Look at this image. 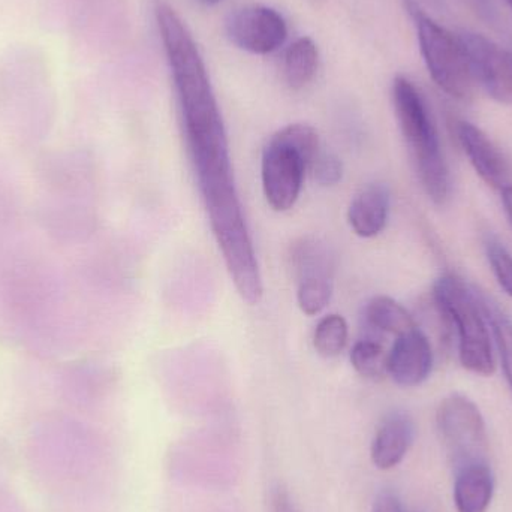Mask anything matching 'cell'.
Listing matches in <instances>:
<instances>
[{"label": "cell", "mask_w": 512, "mask_h": 512, "mask_svg": "<svg viewBox=\"0 0 512 512\" xmlns=\"http://www.w3.org/2000/svg\"><path fill=\"white\" fill-rule=\"evenodd\" d=\"M393 102L421 186L433 203L444 206L451 197V176L429 107L417 86L402 75L394 80Z\"/></svg>", "instance_id": "1"}, {"label": "cell", "mask_w": 512, "mask_h": 512, "mask_svg": "<svg viewBox=\"0 0 512 512\" xmlns=\"http://www.w3.org/2000/svg\"><path fill=\"white\" fill-rule=\"evenodd\" d=\"M433 300L439 315L456 330L460 364L475 375H493L495 354L478 291L459 277L444 274L433 286Z\"/></svg>", "instance_id": "2"}, {"label": "cell", "mask_w": 512, "mask_h": 512, "mask_svg": "<svg viewBox=\"0 0 512 512\" xmlns=\"http://www.w3.org/2000/svg\"><path fill=\"white\" fill-rule=\"evenodd\" d=\"M405 8L414 21L424 63L436 86L457 101H469L475 80L459 36L433 20L415 0H405Z\"/></svg>", "instance_id": "3"}, {"label": "cell", "mask_w": 512, "mask_h": 512, "mask_svg": "<svg viewBox=\"0 0 512 512\" xmlns=\"http://www.w3.org/2000/svg\"><path fill=\"white\" fill-rule=\"evenodd\" d=\"M439 435L457 469L487 462L489 436L478 406L462 394L445 397L436 411Z\"/></svg>", "instance_id": "4"}, {"label": "cell", "mask_w": 512, "mask_h": 512, "mask_svg": "<svg viewBox=\"0 0 512 512\" xmlns=\"http://www.w3.org/2000/svg\"><path fill=\"white\" fill-rule=\"evenodd\" d=\"M306 173L304 156L273 135L262 152L261 180L265 201L274 212H288L295 206Z\"/></svg>", "instance_id": "5"}, {"label": "cell", "mask_w": 512, "mask_h": 512, "mask_svg": "<svg viewBox=\"0 0 512 512\" xmlns=\"http://www.w3.org/2000/svg\"><path fill=\"white\" fill-rule=\"evenodd\" d=\"M475 83L499 104L512 105V53L487 36L463 30L459 35Z\"/></svg>", "instance_id": "6"}, {"label": "cell", "mask_w": 512, "mask_h": 512, "mask_svg": "<svg viewBox=\"0 0 512 512\" xmlns=\"http://www.w3.org/2000/svg\"><path fill=\"white\" fill-rule=\"evenodd\" d=\"M227 35L234 45L252 54H270L285 42L288 26L268 6H246L228 17Z\"/></svg>", "instance_id": "7"}, {"label": "cell", "mask_w": 512, "mask_h": 512, "mask_svg": "<svg viewBox=\"0 0 512 512\" xmlns=\"http://www.w3.org/2000/svg\"><path fill=\"white\" fill-rule=\"evenodd\" d=\"M433 351L423 331L414 328L397 337L388 352L387 375L400 387H418L429 378Z\"/></svg>", "instance_id": "8"}, {"label": "cell", "mask_w": 512, "mask_h": 512, "mask_svg": "<svg viewBox=\"0 0 512 512\" xmlns=\"http://www.w3.org/2000/svg\"><path fill=\"white\" fill-rule=\"evenodd\" d=\"M457 138L478 176L492 186L502 189L511 186V167L501 150L477 126L469 122L457 123Z\"/></svg>", "instance_id": "9"}, {"label": "cell", "mask_w": 512, "mask_h": 512, "mask_svg": "<svg viewBox=\"0 0 512 512\" xmlns=\"http://www.w3.org/2000/svg\"><path fill=\"white\" fill-rule=\"evenodd\" d=\"M414 423L403 412H393L384 418L376 430L370 448L373 465L381 471H390L403 462L412 442H414Z\"/></svg>", "instance_id": "10"}, {"label": "cell", "mask_w": 512, "mask_h": 512, "mask_svg": "<svg viewBox=\"0 0 512 512\" xmlns=\"http://www.w3.org/2000/svg\"><path fill=\"white\" fill-rule=\"evenodd\" d=\"M390 206V189L384 183L364 186L349 204V227L363 239L379 236L387 227Z\"/></svg>", "instance_id": "11"}, {"label": "cell", "mask_w": 512, "mask_h": 512, "mask_svg": "<svg viewBox=\"0 0 512 512\" xmlns=\"http://www.w3.org/2000/svg\"><path fill=\"white\" fill-rule=\"evenodd\" d=\"M495 493V478L489 463H471L457 469L454 504L457 512H486Z\"/></svg>", "instance_id": "12"}, {"label": "cell", "mask_w": 512, "mask_h": 512, "mask_svg": "<svg viewBox=\"0 0 512 512\" xmlns=\"http://www.w3.org/2000/svg\"><path fill=\"white\" fill-rule=\"evenodd\" d=\"M363 319L370 330L369 336L373 337L381 334L399 337L417 328L414 316L409 310L387 295L373 297L364 307Z\"/></svg>", "instance_id": "13"}, {"label": "cell", "mask_w": 512, "mask_h": 512, "mask_svg": "<svg viewBox=\"0 0 512 512\" xmlns=\"http://www.w3.org/2000/svg\"><path fill=\"white\" fill-rule=\"evenodd\" d=\"M289 259L297 282L309 277H334L336 262L333 252L315 237H306L295 243Z\"/></svg>", "instance_id": "14"}, {"label": "cell", "mask_w": 512, "mask_h": 512, "mask_svg": "<svg viewBox=\"0 0 512 512\" xmlns=\"http://www.w3.org/2000/svg\"><path fill=\"white\" fill-rule=\"evenodd\" d=\"M319 53L315 41L309 36L298 38L289 45L283 60V75L288 86L294 90L303 89L318 72Z\"/></svg>", "instance_id": "15"}, {"label": "cell", "mask_w": 512, "mask_h": 512, "mask_svg": "<svg viewBox=\"0 0 512 512\" xmlns=\"http://www.w3.org/2000/svg\"><path fill=\"white\" fill-rule=\"evenodd\" d=\"M478 295H480L489 327H492L490 330L495 337V345L499 357H501L505 378H507L512 391V321L487 295L480 294V292Z\"/></svg>", "instance_id": "16"}, {"label": "cell", "mask_w": 512, "mask_h": 512, "mask_svg": "<svg viewBox=\"0 0 512 512\" xmlns=\"http://www.w3.org/2000/svg\"><path fill=\"white\" fill-rule=\"evenodd\" d=\"M388 352L376 337L366 336L355 342L351 349V364L363 378H384L387 375Z\"/></svg>", "instance_id": "17"}, {"label": "cell", "mask_w": 512, "mask_h": 512, "mask_svg": "<svg viewBox=\"0 0 512 512\" xmlns=\"http://www.w3.org/2000/svg\"><path fill=\"white\" fill-rule=\"evenodd\" d=\"M348 343V324L340 315H327L319 319L313 333V346L325 358L342 354Z\"/></svg>", "instance_id": "18"}, {"label": "cell", "mask_w": 512, "mask_h": 512, "mask_svg": "<svg viewBox=\"0 0 512 512\" xmlns=\"http://www.w3.org/2000/svg\"><path fill=\"white\" fill-rule=\"evenodd\" d=\"M334 277H309L297 282V303L301 312L313 316L321 313L333 297Z\"/></svg>", "instance_id": "19"}, {"label": "cell", "mask_w": 512, "mask_h": 512, "mask_svg": "<svg viewBox=\"0 0 512 512\" xmlns=\"http://www.w3.org/2000/svg\"><path fill=\"white\" fill-rule=\"evenodd\" d=\"M486 254L493 274L505 294L512 298V255L496 237H487Z\"/></svg>", "instance_id": "20"}, {"label": "cell", "mask_w": 512, "mask_h": 512, "mask_svg": "<svg viewBox=\"0 0 512 512\" xmlns=\"http://www.w3.org/2000/svg\"><path fill=\"white\" fill-rule=\"evenodd\" d=\"M307 171H309L313 182L318 183L319 186H324V188H330V186H336L342 180L343 165L336 155L321 149L318 155L310 161Z\"/></svg>", "instance_id": "21"}, {"label": "cell", "mask_w": 512, "mask_h": 512, "mask_svg": "<svg viewBox=\"0 0 512 512\" xmlns=\"http://www.w3.org/2000/svg\"><path fill=\"white\" fill-rule=\"evenodd\" d=\"M372 512H403V505L396 493L382 492L373 502Z\"/></svg>", "instance_id": "22"}, {"label": "cell", "mask_w": 512, "mask_h": 512, "mask_svg": "<svg viewBox=\"0 0 512 512\" xmlns=\"http://www.w3.org/2000/svg\"><path fill=\"white\" fill-rule=\"evenodd\" d=\"M271 510H273V512H300L298 511L297 505L292 501L291 496L283 492V490H279V492H276V495H274Z\"/></svg>", "instance_id": "23"}, {"label": "cell", "mask_w": 512, "mask_h": 512, "mask_svg": "<svg viewBox=\"0 0 512 512\" xmlns=\"http://www.w3.org/2000/svg\"><path fill=\"white\" fill-rule=\"evenodd\" d=\"M502 204H504L505 215L512 228V185L502 189Z\"/></svg>", "instance_id": "24"}, {"label": "cell", "mask_w": 512, "mask_h": 512, "mask_svg": "<svg viewBox=\"0 0 512 512\" xmlns=\"http://www.w3.org/2000/svg\"><path fill=\"white\" fill-rule=\"evenodd\" d=\"M197 2L201 3V5L215 6L218 5V3H221L222 0H197Z\"/></svg>", "instance_id": "25"}, {"label": "cell", "mask_w": 512, "mask_h": 512, "mask_svg": "<svg viewBox=\"0 0 512 512\" xmlns=\"http://www.w3.org/2000/svg\"><path fill=\"white\" fill-rule=\"evenodd\" d=\"M507 3H508V5L511 6V9H512V0H507Z\"/></svg>", "instance_id": "26"}]
</instances>
